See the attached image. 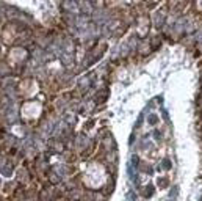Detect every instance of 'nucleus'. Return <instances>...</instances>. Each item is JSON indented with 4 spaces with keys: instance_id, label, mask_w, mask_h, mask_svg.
<instances>
[{
    "instance_id": "nucleus-1",
    "label": "nucleus",
    "mask_w": 202,
    "mask_h": 201,
    "mask_svg": "<svg viewBox=\"0 0 202 201\" xmlns=\"http://www.w3.org/2000/svg\"><path fill=\"white\" fill-rule=\"evenodd\" d=\"M38 30L33 16L10 3H0V82L25 69L36 46Z\"/></svg>"
},
{
    "instance_id": "nucleus-2",
    "label": "nucleus",
    "mask_w": 202,
    "mask_h": 201,
    "mask_svg": "<svg viewBox=\"0 0 202 201\" xmlns=\"http://www.w3.org/2000/svg\"><path fill=\"white\" fill-rule=\"evenodd\" d=\"M28 176L25 156L0 134V201H11Z\"/></svg>"
}]
</instances>
